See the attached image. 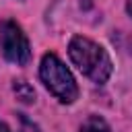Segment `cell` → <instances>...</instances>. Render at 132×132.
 I'll return each mask as SVG.
<instances>
[{
	"mask_svg": "<svg viewBox=\"0 0 132 132\" xmlns=\"http://www.w3.org/2000/svg\"><path fill=\"white\" fill-rule=\"evenodd\" d=\"M68 56L74 66L93 82H105L111 74V60L107 52L87 37H72L68 43Z\"/></svg>",
	"mask_w": 132,
	"mask_h": 132,
	"instance_id": "1",
	"label": "cell"
},
{
	"mask_svg": "<svg viewBox=\"0 0 132 132\" xmlns=\"http://www.w3.org/2000/svg\"><path fill=\"white\" fill-rule=\"evenodd\" d=\"M39 76L43 85L50 89L54 97H58L62 103H72L78 97V87L70 74V70L62 64V60L56 54H45L39 66Z\"/></svg>",
	"mask_w": 132,
	"mask_h": 132,
	"instance_id": "2",
	"label": "cell"
},
{
	"mask_svg": "<svg viewBox=\"0 0 132 132\" xmlns=\"http://www.w3.org/2000/svg\"><path fill=\"white\" fill-rule=\"evenodd\" d=\"M0 45H2V54L8 62L12 64H27L31 58V47L29 41L25 37V33L21 31V27L12 21H4L0 25Z\"/></svg>",
	"mask_w": 132,
	"mask_h": 132,
	"instance_id": "3",
	"label": "cell"
},
{
	"mask_svg": "<svg viewBox=\"0 0 132 132\" xmlns=\"http://www.w3.org/2000/svg\"><path fill=\"white\" fill-rule=\"evenodd\" d=\"M80 132H111L109 126L105 124V120H101L99 116H91L85 120V124L80 126Z\"/></svg>",
	"mask_w": 132,
	"mask_h": 132,
	"instance_id": "4",
	"label": "cell"
},
{
	"mask_svg": "<svg viewBox=\"0 0 132 132\" xmlns=\"http://www.w3.org/2000/svg\"><path fill=\"white\" fill-rule=\"evenodd\" d=\"M12 89H14L16 97H19L21 101H25V103H31V101L35 99V91H33V87H31L29 82H25V80H16V82L12 85Z\"/></svg>",
	"mask_w": 132,
	"mask_h": 132,
	"instance_id": "5",
	"label": "cell"
},
{
	"mask_svg": "<svg viewBox=\"0 0 132 132\" xmlns=\"http://www.w3.org/2000/svg\"><path fill=\"white\" fill-rule=\"evenodd\" d=\"M19 120H21V132H39L37 124H33L25 113H19Z\"/></svg>",
	"mask_w": 132,
	"mask_h": 132,
	"instance_id": "6",
	"label": "cell"
},
{
	"mask_svg": "<svg viewBox=\"0 0 132 132\" xmlns=\"http://www.w3.org/2000/svg\"><path fill=\"white\" fill-rule=\"evenodd\" d=\"M126 10H128V14L132 16V0H128V2H126Z\"/></svg>",
	"mask_w": 132,
	"mask_h": 132,
	"instance_id": "7",
	"label": "cell"
},
{
	"mask_svg": "<svg viewBox=\"0 0 132 132\" xmlns=\"http://www.w3.org/2000/svg\"><path fill=\"white\" fill-rule=\"evenodd\" d=\"M0 132H8V128H6V126H4L2 122H0Z\"/></svg>",
	"mask_w": 132,
	"mask_h": 132,
	"instance_id": "8",
	"label": "cell"
}]
</instances>
